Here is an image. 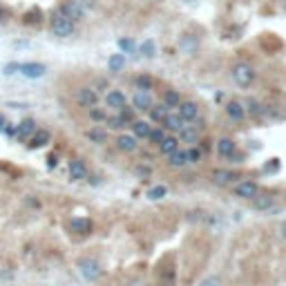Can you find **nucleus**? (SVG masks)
<instances>
[{"mask_svg": "<svg viewBox=\"0 0 286 286\" xmlns=\"http://www.w3.org/2000/svg\"><path fill=\"white\" fill-rule=\"evenodd\" d=\"M76 268H78L80 278L88 280V282H96L103 275L101 264H98V260H94V257H80V260L76 262Z\"/></svg>", "mask_w": 286, "mask_h": 286, "instance_id": "nucleus-1", "label": "nucleus"}, {"mask_svg": "<svg viewBox=\"0 0 286 286\" xmlns=\"http://www.w3.org/2000/svg\"><path fill=\"white\" fill-rule=\"evenodd\" d=\"M50 30H52V34L58 38H70L76 32V22H72L70 18H65L63 14L56 12V14H52V18H50Z\"/></svg>", "mask_w": 286, "mask_h": 286, "instance_id": "nucleus-2", "label": "nucleus"}, {"mask_svg": "<svg viewBox=\"0 0 286 286\" xmlns=\"http://www.w3.org/2000/svg\"><path fill=\"white\" fill-rule=\"evenodd\" d=\"M230 76H232V80H235L237 88H250V85L255 83V70H252L248 63H244V60H240V63L232 65Z\"/></svg>", "mask_w": 286, "mask_h": 286, "instance_id": "nucleus-3", "label": "nucleus"}, {"mask_svg": "<svg viewBox=\"0 0 286 286\" xmlns=\"http://www.w3.org/2000/svg\"><path fill=\"white\" fill-rule=\"evenodd\" d=\"M235 194L240 199H248V202H252V199L260 194V186H257L252 179H242L240 184L235 186Z\"/></svg>", "mask_w": 286, "mask_h": 286, "instance_id": "nucleus-4", "label": "nucleus"}, {"mask_svg": "<svg viewBox=\"0 0 286 286\" xmlns=\"http://www.w3.org/2000/svg\"><path fill=\"white\" fill-rule=\"evenodd\" d=\"M58 14H63L65 18H70L72 22H76L85 16V9L80 7V2H76V0H65V2L58 7Z\"/></svg>", "mask_w": 286, "mask_h": 286, "instance_id": "nucleus-5", "label": "nucleus"}, {"mask_svg": "<svg viewBox=\"0 0 286 286\" xmlns=\"http://www.w3.org/2000/svg\"><path fill=\"white\" fill-rule=\"evenodd\" d=\"M177 114L181 116V121L190 126V123H194L199 118V106L194 101H181L177 108Z\"/></svg>", "mask_w": 286, "mask_h": 286, "instance_id": "nucleus-6", "label": "nucleus"}, {"mask_svg": "<svg viewBox=\"0 0 286 286\" xmlns=\"http://www.w3.org/2000/svg\"><path fill=\"white\" fill-rule=\"evenodd\" d=\"M70 230L74 232V235L88 237L90 232L94 230V224H92V219H88V217H74V219L70 222Z\"/></svg>", "mask_w": 286, "mask_h": 286, "instance_id": "nucleus-7", "label": "nucleus"}, {"mask_svg": "<svg viewBox=\"0 0 286 286\" xmlns=\"http://www.w3.org/2000/svg\"><path fill=\"white\" fill-rule=\"evenodd\" d=\"M179 50L186 56H194L199 52V38L192 34H181L179 36Z\"/></svg>", "mask_w": 286, "mask_h": 286, "instance_id": "nucleus-8", "label": "nucleus"}, {"mask_svg": "<svg viewBox=\"0 0 286 286\" xmlns=\"http://www.w3.org/2000/svg\"><path fill=\"white\" fill-rule=\"evenodd\" d=\"M76 101H78L83 108L92 110L98 103V92L94 88H80L78 92H76Z\"/></svg>", "mask_w": 286, "mask_h": 286, "instance_id": "nucleus-9", "label": "nucleus"}, {"mask_svg": "<svg viewBox=\"0 0 286 286\" xmlns=\"http://www.w3.org/2000/svg\"><path fill=\"white\" fill-rule=\"evenodd\" d=\"M226 114L228 118H232V121H244L248 114H246V108H244V101H240V98H232V101L226 103Z\"/></svg>", "mask_w": 286, "mask_h": 286, "instance_id": "nucleus-10", "label": "nucleus"}, {"mask_svg": "<svg viewBox=\"0 0 286 286\" xmlns=\"http://www.w3.org/2000/svg\"><path fill=\"white\" fill-rule=\"evenodd\" d=\"M152 106H154L152 94L150 92H139V90H136L134 96H132V108H134L136 112H150Z\"/></svg>", "mask_w": 286, "mask_h": 286, "instance_id": "nucleus-11", "label": "nucleus"}, {"mask_svg": "<svg viewBox=\"0 0 286 286\" xmlns=\"http://www.w3.org/2000/svg\"><path fill=\"white\" fill-rule=\"evenodd\" d=\"M106 106L110 110H114V112H118V110H123L128 106V98H126V94H123L121 90H110V92L106 94Z\"/></svg>", "mask_w": 286, "mask_h": 286, "instance_id": "nucleus-12", "label": "nucleus"}, {"mask_svg": "<svg viewBox=\"0 0 286 286\" xmlns=\"http://www.w3.org/2000/svg\"><path fill=\"white\" fill-rule=\"evenodd\" d=\"M25 78H42L47 74V65L42 63H20V72Z\"/></svg>", "mask_w": 286, "mask_h": 286, "instance_id": "nucleus-13", "label": "nucleus"}, {"mask_svg": "<svg viewBox=\"0 0 286 286\" xmlns=\"http://www.w3.org/2000/svg\"><path fill=\"white\" fill-rule=\"evenodd\" d=\"M114 146H116V150L126 152V154H132V152H136V148H139V143L132 134H116V139H114Z\"/></svg>", "mask_w": 286, "mask_h": 286, "instance_id": "nucleus-14", "label": "nucleus"}, {"mask_svg": "<svg viewBox=\"0 0 286 286\" xmlns=\"http://www.w3.org/2000/svg\"><path fill=\"white\" fill-rule=\"evenodd\" d=\"M235 152H237L235 139H230V136H222V139L217 141V154L222 156V159H230Z\"/></svg>", "mask_w": 286, "mask_h": 286, "instance_id": "nucleus-15", "label": "nucleus"}, {"mask_svg": "<svg viewBox=\"0 0 286 286\" xmlns=\"http://www.w3.org/2000/svg\"><path fill=\"white\" fill-rule=\"evenodd\" d=\"M128 128L132 130V136H134V139H148V136H150V132H152V123L150 121H143V118L132 121Z\"/></svg>", "mask_w": 286, "mask_h": 286, "instance_id": "nucleus-16", "label": "nucleus"}, {"mask_svg": "<svg viewBox=\"0 0 286 286\" xmlns=\"http://www.w3.org/2000/svg\"><path fill=\"white\" fill-rule=\"evenodd\" d=\"M88 166H85V161L80 159H72L70 161V179L72 181H83L88 179Z\"/></svg>", "mask_w": 286, "mask_h": 286, "instance_id": "nucleus-17", "label": "nucleus"}, {"mask_svg": "<svg viewBox=\"0 0 286 286\" xmlns=\"http://www.w3.org/2000/svg\"><path fill=\"white\" fill-rule=\"evenodd\" d=\"M186 126H188V123H184V121H181V116H179V114H172V112H170V114H168V118H166V121H164V126H161V128H164L166 132H170V134H174V136H177V134H179L181 130H184Z\"/></svg>", "mask_w": 286, "mask_h": 286, "instance_id": "nucleus-18", "label": "nucleus"}, {"mask_svg": "<svg viewBox=\"0 0 286 286\" xmlns=\"http://www.w3.org/2000/svg\"><path fill=\"white\" fill-rule=\"evenodd\" d=\"M273 206H275V194H270V192H260L255 199H252V208L260 210V212L270 210Z\"/></svg>", "mask_w": 286, "mask_h": 286, "instance_id": "nucleus-19", "label": "nucleus"}, {"mask_svg": "<svg viewBox=\"0 0 286 286\" xmlns=\"http://www.w3.org/2000/svg\"><path fill=\"white\" fill-rule=\"evenodd\" d=\"M36 130H38V128H36V121H34V118H22V121L16 126V136L25 141V139H30V136L34 134Z\"/></svg>", "mask_w": 286, "mask_h": 286, "instance_id": "nucleus-20", "label": "nucleus"}, {"mask_svg": "<svg viewBox=\"0 0 286 286\" xmlns=\"http://www.w3.org/2000/svg\"><path fill=\"white\" fill-rule=\"evenodd\" d=\"M199 134H202V130H199V126H186L184 130L179 132V143L184 141V143H190V146H197V141H199ZM188 146V148H190Z\"/></svg>", "mask_w": 286, "mask_h": 286, "instance_id": "nucleus-21", "label": "nucleus"}, {"mask_svg": "<svg viewBox=\"0 0 286 286\" xmlns=\"http://www.w3.org/2000/svg\"><path fill=\"white\" fill-rule=\"evenodd\" d=\"M237 179H240V174L232 172V170L219 168V170H214V172H212V181H214L217 186H230L232 181H237Z\"/></svg>", "mask_w": 286, "mask_h": 286, "instance_id": "nucleus-22", "label": "nucleus"}, {"mask_svg": "<svg viewBox=\"0 0 286 286\" xmlns=\"http://www.w3.org/2000/svg\"><path fill=\"white\" fill-rule=\"evenodd\" d=\"M168 114H170V110L164 106V103H159V106H152V110L148 112V116H150V123H156V126H164V121L168 118Z\"/></svg>", "mask_w": 286, "mask_h": 286, "instance_id": "nucleus-23", "label": "nucleus"}, {"mask_svg": "<svg viewBox=\"0 0 286 286\" xmlns=\"http://www.w3.org/2000/svg\"><path fill=\"white\" fill-rule=\"evenodd\" d=\"M47 143H50V132L42 130V128H38L34 134L30 136V148H32V150H38V148H45Z\"/></svg>", "mask_w": 286, "mask_h": 286, "instance_id": "nucleus-24", "label": "nucleus"}, {"mask_svg": "<svg viewBox=\"0 0 286 286\" xmlns=\"http://www.w3.org/2000/svg\"><path fill=\"white\" fill-rule=\"evenodd\" d=\"M174 150H179V136L168 134L164 141L159 143V152H161V154H164V156H170Z\"/></svg>", "mask_w": 286, "mask_h": 286, "instance_id": "nucleus-25", "label": "nucleus"}, {"mask_svg": "<svg viewBox=\"0 0 286 286\" xmlns=\"http://www.w3.org/2000/svg\"><path fill=\"white\" fill-rule=\"evenodd\" d=\"M168 166L170 168H184V166H188V152L186 150H174L172 154L168 156Z\"/></svg>", "mask_w": 286, "mask_h": 286, "instance_id": "nucleus-26", "label": "nucleus"}, {"mask_svg": "<svg viewBox=\"0 0 286 286\" xmlns=\"http://www.w3.org/2000/svg\"><path fill=\"white\" fill-rule=\"evenodd\" d=\"M126 68V54L123 52H118V54H112L108 58V72H112V74H116V72H121Z\"/></svg>", "mask_w": 286, "mask_h": 286, "instance_id": "nucleus-27", "label": "nucleus"}, {"mask_svg": "<svg viewBox=\"0 0 286 286\" xmlns=\"http://www.w3.org/2000/svg\"><path fill=\"white\" fill-rule=\"evenodd\" d=\"M88 139L92 143H98V146H103V143H108V130L106 128H92V130H88Z\"/></svg>", "mask_w": 286, "mask_h": 286, "instance_id": "nucleus-28", "label": "nucleus"}, {"mask_svg": "<svg viewBox=\"0 0 286 286\" xmlns=\"http://www.w3.org/2000/svg\"><path fill=\"white\" fill-rule=\"evenodd\" d=\"M184 101V98H181V94L177 92V90H166L164 92V106L166 108H179V103Z\"/></svg>", "mask_w": 286, "mask_h": 286, "instance_id": "nucleus-29", "label": "nucleus"}, {"mask_svg": "<svg viewBox=\"0 0 286 286\" xmlns=\"http://www.w3.org/2000/svg\"><path fill=\"white\" fill-rule=\"evenodd\" d=\"M244 108H246V114H250V116H262L264 114V106L257 98H246Z\"/></svg>", "mask_w": 286, "mask_h": 286, "instance_id": "nucleus-30", "label": "nucleus"}, {"mask_svg": "<svg viewBox=\"0 0 286 286\" xmlns=\"http://www.w3.org/2000/svg\"><path fill=\"white\" fill-rule=\"evenodd\" d=\"M134 85H136L139 92H150L152 85H154V78L148 76V74H141V76H136V78H134Z\"/></svg>", "mask_w": 286, "mask_h": 286, "instance_id": "nucleus-31", "label": "nucleus"}, {"mask_svg": "<svg viewBox=\"0 0 286 286\" xmlns=\"http://www.w3.org/2000/svg\"><path fill=\"white\" fill-rule=\"evenodd\" d=\"M139 54L143 56V58H152V56L156 54V45H154V40H152V38H148V40L141 42Z\"/></svg>", "mask_w": 286, "mask_h": 286, "instance_id": "nucleus-32", "label": "nucleus"}, {"mask_svg": "<svg viewBox=\"0 0 286 286\" xmlns=\"http://www.w3.org/2000/svg\"><path fill=\"white\" fill-rule=\"evenodd\" d=\"M166 136H168V134H166V130H164V128H161V126H154V128H152V132H150V136H148V141H150L152 146H156V148H159V143L164 141Z\"/></svg>", "mask_w": 286, "mask_h": 286, "instance_id": "nucleus-33", "label": "nucleus"}, {"mask_svg": "<svg viewBox=\"0 0 286 286\" xmlns=\"http://www.w3.org/2000/svg\"><path fill=\"white\" fill-rule=\"evenodd\" d=\"M166 194H168V188L166 186H152L150 190H148V199H152V202H159V199H164Z\"/></svg>", "mask_w": 286, "mask_h": 286, "instance_id": "nucleus-34", "label": "nucleus"}, {"mask_svg": "<svg viewBox=\"0 0 286 286\" xmlns=\"http://www.w3.org/2000/svg\"><path fill=\"white\" fill-rule=\"evenodd\" d=\"M90 118L101 126V123L108 121V112H106V110H101V108H92V110H90Z\"/></svg>", "mask_w": 286, "mask_h": 286, "instance_id": "nucleus-35", "label": "nucleus"}, {"mask_svg": "<svg viewBox=\"0 0 286 286\" xmlns=\"http://www.w3.org/2000/svg\"><path fill=\"white\" fill-rule=\"evenodd\" d=\"M116 114H118V116L123 118V121L128 123V126H130L132 121H136V110H134V108H128V106H126V108H123V110H118Z\"/></svg>", "mask_w": 286, "mask_h": 286, "instance_id": "nucleus-36", "label": "nucleus"}, {"mask_svg": "<svg viewBox=\"0 0 286 286\" xmlns=\"http://www.w3.org/2000/svg\"><path fill=\"white\" fill-rule=\"evenodd\" d=\"M106 123H108L110 130H123V128L128 126V123L123 121V118L118 116V114H116V116H108V121H106Z\"/></svg>", "mask_w": 286, "mask_h": 286, "instance_id": "nucleus-37", "label": "nucleus"}, {"mask_svg": "<svg viewBox=\"0 0 286 286\" xmlns=\"http://www.w3.org/2000/svg\"><path fill=\"white\" fill-rule=\"evenodd\" d=\"M186 152H188V164H199L202 161V150L197 146H190Z\"/></svg>", "mask_w": 286, "mask_h": 286, "instance_id": "nucleus-38", "label": "nucleus"}, {"mask_svg": "<svg viewBox=\"0 0 286 286\" xmlns=\"http://www.w3.org/2000/svg\"><path fill=\"white\" fill-rule=\"evenodd\" d=\"M20 72V63H7L2 68V74L4 76H14V74H18Z\"/></svg>", "mask_w": 286, "mask_h": 286, "instance_id": "nucleus-39", "label": "nucleus"}, {"mask_svg": "<svg viewBox=\"0 0 286 286\" xmlns=\"http://www.w3.org/2000/svg\"><path fill=\"white\" fill-rule=\"evenodd\" d=\"M118 47H121L123 52H134L136 50L134 40H130V38H121V40H118Z\"/></svg>", "mask_w": 286, "mask_h": 286, "instance_id": "nucleus-40", "label": "nucleus"}, {"mask_svg": "<svg viewBox=\"0 0 286 286\" xmlns=\"http://www.w3.org/2000/svg\"><path fill=\"white\" fill-rule=\"evenodd\" d=\"M202 286H222V278L219 275H210V278L204 280Z\"/></svg>", "mask_w": 286, "mask_h": 286, "instance_id": "nucleus-41", "label": "nucleus"}, {"mask_svg": "<svg viewBox=\"0 0 286 286\" xmlns=\"http://www.w3.org/2000/svg\"><path fill=\"white\" fill-rule=\"evenodd\" d=\"M134 172L139 174V177L146 179V177H150V174H152V168H150V166H136Z\"/></svg>", "mask_w": 286, "mask_h": 286, "instance_id": "nucleus-42", "label": "nucleus"}, {"mask_svg": "<svg viewBox=\"0 0 286 286\" xmlns=\"http://www.w3.org/2000/svg\"><path fill=\"white\" fill-rule=\"evenodd\" d=\"M266 172H278L280 170V159H268V164L264 166Z\"/></svg>", "mask_w": 286, "mask_h": 286, "instance_id": "nucleus-43", "label": "nucleus"}, {"mask_svg": "<svg viewBox=\"0 0 286 286\" xmlns=\"http://www.w3.org/2000/svg\"><path fill=\"white\" fill-rule=\"evenodd\" d=\"M2 134H7V136H16V126H14V123H7V126H4V130H2Z\"/></svg>", "mask_w": 286, "mask_h": 286, "instance_id": "nucleus-44", "label": "nucleus"}, {"mask_svg": "<svg viewBox=\"0 0 286 286\" xmlns=\"http://www.w3.org/2000/svg\"><path fill=\"white\" fill-rule=\"evenodd\" d=\"M280 237H282V240L286 242V219H284L282 224H280Z\"/></svg>", "mask_w": 286, "mask_h": 286, "instance_id": "nucleus-45", "label": "nucleus"}, {"mask_svg": "<svg viewBox=\"0 0 286 286\" xmlns=\"http://www.w3.org/2000/svg\"><path fill=\"white\" fill-rule=\"evenodd\" d=\"M4 126H7V118H4V114H0V132L4 130Z\"/></svg>", "mask_w": 286, "mask_h": 286, "instance_id": "nucleus-46", "label": "nucleus"}, {"mask_svg": "<svg viewBox=\"0 0 286 286\" xmlns=\"http://www.w3.org/2000/svg\"><path fill=\"white\" fill-rule=\"evenodd\" d=\"M56 166V154H50V168H54Z\"/></svg>", "mask_w": 286, "mask_h": 286, "instance_id": "nucleus-47", "label": "nucleus"}, {"mask_svg": "<svg viewBox=\"0 0 286 286\" xmlns=\"http://www.w3.org/2000/svg\"><path fill=\"white\" fill-rule=\"evenodd\" d=\"M2 18H4V7L0 4V22H2Z\"/></svg>", "mask_w": 286, "mask_h": 286, "instance_id": "nucleus-48", "label": "nucleus"}, {"mask_svg": "<svg viewBox=\"0 0 286 286\" xmlns=\"http://www.w3.org/2000/svg\"><path fill=\"white\" fill-rule=\"evenodd\" d=\"M128 286H143L141 282H132V284H128Z\"/></svg>", "mask_w": 286, "mask_h": 286, "instance_id": "nucleus-49", "label": "nucleus"}, {"mask_svg": "<svg viewBox=\"0 0 286 286\" xmlns=\"http://www.w3.org/2000/svg\"><path fill=\"white\" fill-rule=\"evenodd\" d=\"M282 2H284V9H286V0H282Z\"/></svg>", "mask_w": 286, "mask_h": 286, "instance_id": "nucleus-50", "label": "nucleus"}]
</instances>
